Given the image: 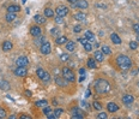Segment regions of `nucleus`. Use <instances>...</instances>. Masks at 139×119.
Returning a JSON list of instances; mask_svg holds the SVG:
<instances>
[{"label": "nucleus", "mask_w": 139, "mask_h": 119, "mask_svg": "<svg viewBox=\"0 0 139 119\" xmlns=\"http://www.w3.org/2000/svg\"><path fill=\"white\" fill-rule=\"evenodd\" d=\"M94 57H95V60L98 61V63H101V61L104 60V54H103L102 51H96L94 53Z\"/></svg>", "instance_id": "12"}, {"label": "nucleus", "mask_w": 139, "mask_h": 119, "mask_svg": "<svg viewBox=\"0 0 139 119\" xmlns=\"http://www.w3.org/2000/svg\"><path fill=\"white\" fill-rule=\"evenodd\" d=\"M138 72H139V69H138Z\"/></svg>", "instance_id": "55"}, {"label": "nucleus", "mask_w": 139, "mask_h": 119, "mask_svg": "<svg viewBox=\"0 0 139 119\" xmlns=\"http://www.w3.org/2000/svg\"><path fill=\"white\" fill-rule=\"evenodd\" d=\"M74 18H76L77 20H79V22H82V20H85L86 14L84 13V12H78V13H76V14H74Z\"/></svg>", "instance_id": "18"}, {"label": "nucleus", "mask_w": 139, "mask_h": 119, "mask_svg": "<svg viewBox=\"0 0 139 119\" xmlns=\"http://www.w3.org/2000/svg\"><path fill=\"white\" fill-rule=\"evenodd\" d=\"M40 51L42 54H49L52 51V45L51 42H45L42 46L40 47Z\"/></svg>", "instance_id": "6"}, {"label": "nucleus", "mask_w": 139, "mask_h": 119, "mask_svg": "<svg viewBox=\"0 0 139 119\" xmlns=\"http://www.w3.org/2000/svg\"><path fill=\"white\" fill-rule=\"evenodd\" d=\"M47 118H48V119H55L57 117H55V114H54V113H52V112H51V113L47 114Z\"/></svg>", "instance_id": "44"}, {"label": "nucleus", "mask_w": 139, "mask_h": 119, "mask_svg": "<svg viewBox=\"0 0 139 119\" xmlns=\"http://www.w3.org/2000/svg\"><path fill=\"white\" fill-rule=\"evenodd\" d=\"M97 7H101V9H107V5H104V4H101V3H99V4H97Z\"/></svg>", "instance_id": "46"}, {"label": "nucleus", "mask_w": 139, "mask_h": 119, "mask_svg": "<svg viewBox=\"0 0 139 119\" xmlns=\"http://www.w3.org/2000/svg\"><path fill=\"white\" fill-rule=\"evenodd\" d=\"M3 118H6V112H5V110H3V108L0 107V119H3Z\"/></svg>", "instance_id": "41"}, {"label": "nucleus", "mask_w": 139, "mask_h": 119, "mask_svg": "<svg viewBox=\"0 0 139 119\" xmlns=\"http://www.w3.org/2000/svg\"><path fill=\"white\" fill-rule=\"evenodd\" d=\"M77 7H78V9H82V10H85V9L89 7V3L86 1V0H78Z\"/></svg>", "instance_id": "15"}, {"label": "nucleus", "mask_w": 139, "mask_h": 119, "mask_svg": "<svg viewBox=\"0 0 139 119\" xmlns=\"http://www.w3.org/2000/svg\"><path fill=\"white\" fill-rule=\"evenodd\" d=\"M86 64H88V66L90 69H96L97 68V64H96V60H95V58H89L88 61H86Z\"/></svg>", "instance_id": "16"}, {"label": "nucleus", "mask_w": 139, "mask_h": 119, "mask_svg": "<svg viewBox=\"0 0 139 119\" xmlns=\"http://www.w3.org/2000/svg\"><path fill=\"white\" fill-rule=\"evenodd\" d=\"M63 112H64V111L61 110V108H57V110L54 111V114H55V117H57V118H59V117L63 114Z\"/></svg>", "instance_id": "34"}, {"label": "nucleus", "mask_w": 139, "mask_h": 119, "mask_svg": "<svg viewBox=\"0 0 139 119\" xmlns=\"http://www.w3.org/2000/svg\"><path fill=\"white\" fill-rule=\"evenodd\" d=\"M67 1L71 4L73 7H77V3H78V0H67Z\"/></svg>", "instance_id": "42"}, {"label": "nucleus", "mask_w": 139, "mask_h": 119, "mask_svg": "<svg viewBox=\"0 0 139 119\" xmlns=\"http://www.w3.org/2000/svg\"><path fill=\"white\" fill-rule=\"evenodd\" d=\"M51 112H52V108L49 107V106H46V107L43 108V114H46V116L48 113H51Z\"/></svg>", "instance_id": "40"}, {"label": "nucleus", "mask_w": 139, "mask_h": 119, "mask_svg": "<svg viewBox=\"0 0 139 119\" xmlns=\"http://www.w3.org/2000/svg\"><path fill=\"white\" fill-rule=\"evenodd\" d=\"M94 89L97 94H107L110 90V83L103 78L97 79L94 84Z\"/></svg>", "instance_id": "1"}, {"label": "nucleus", "mask_w": 139, "mask_h": 119, "mask_svg": "<svg viewBox=\"0 0 139 119\" xmlns=\"http://www.w3.org/2000/svg\"><path fill=\"white\" fill-rule=\"evenodd\" d=\"M68 13V9L64 5H60L57 7V14L58 16H61V17H65L66 14Z\"/></svg>", "instance_id": "7"}, {"label": "nucleus", "mask_w": 139, "mask_h": 119, "mask_svg": "<svg viewBox=\"0 0 139 119\" xmlns=\"http://www.w3.org/2000/svg\"><path fill=\"white\" fill-rule=\"evenodd\" d=\"M68 59H70V57H68L67 53H63L60 55V60H61V61H67Z\"/></svg>", "instance_id": "32"}, {"label": "nucleus", "mask_w": 139, "mask_h": 119, "mask_svg": "<svg viewBox=\"0 0 139 119\" xmlns=\"http://www.w3.org/2000/svg\"><path fill=\"white\" fill-rule=\"evenodd\" d=\"M116 64L120 69L122 70H128L132 68V60L130 57L125 55V54H119L116 57Z\"/></svg>", "instance_id": "2"}, {"label": "nucleus", "mask_w": 139, "mask_h": 119, "mask_svg": "<svg viewBox=\"0 0 139 119\" xmlns=\"http://www.w3.org/2000/svg\"><path fill=\"white\" fill-rule=\"evenodd\" d=\"M84 49H85L86 52H91V51H92V45H91L90 42L85 43V45H84Z\"/></svg>", "instance_id": "33"}, {"label": "nucleus", "mask_w": 139, "mask_h": 119, "mask_svg": "<svg viewBox=\"0 0 139 119\" xmlns=\"http://www.w3.org/2000/svg\"><path fill=\"white\" fill-rule=\"evenodd\" d=\"M68 40L66 36H59L57 37V40H55V42H57V45H64V43H66Z\"/></svg>", "instance_id": "22"}, {"label": "nucleus", "mask_w": 139, "mask_h": 119, "mask_svg": "<svg viewBox=\"0 0 139 119\" xmlns=\"http://www.w3.org/2000/svg\"><path fill=\"white\" fill-rule=\"evenodd\" d=\"M73 31H74V33H80V31H82V25H80V24L74 25L73 27Z\"/></svg>", "instance_id": "39"}, {"label": "nucleus", "mask_w": 139, "mask_h": 119, "mask_svg": "<svg viewBox=\"0 0 139 119\" xmlns=\"http://www.w3.org/2000/svg\"><path fill=\"white\" fill-rule=\"evenodd\" d=\"M45 42H46L45 36H41V37H38V36H37V40L35 41V43H36V45L38 46V47H41V46H42Z\"/></svg>", "instance_id": "27"}, {"label": "nucleus", "mask_w": 139, "mask_h": 119, "mask_svg": "<svg viewBox=\"0 0 139 119\" xmlns=\"http://www.w3.org/2000/svg\"><path fill=\"white\" fill-rule=\"evenodd\" d=\"M74 48H76V43L73 42V41H67L66 42V49L70 52H73Z\"/></svg>", "instance_id": "19"}, {"label": "nucleus", "mask_w": 139, "mask_h": 119, "mask_svg": "<svg viewBox=\"0 0 139 119\" xmlns=\"http://www.w3.org/2000/svg\"><path fill=\"white\" fill-rule=\"evenodd\" d=\"M133 29H134V31H136L137 34H139V24H134Z\"/></svg>", "instance_id": "45"}, {"label": "nucleus", "mask_w": 139, "mask_h": 119, "mask_svg": "<svg viewBox=\"0 0 139 119\" xmlns=\"http://www.w3.org/2000/svg\"><path fill=\"white\" fill-rule=\"evenodd\" d=\"M78 41H79V42H80V43H82V45H83V46L85 45V43H88V42H89V40H88V39H86V37H85V36H84V37H80V39H79V37H78Z\"/></svg>", "instance_id": "35"}, {"label": "nucleus", "mask_w": 139, "mask_h": 119, "mask_svg": "<svg viewBox=\"0 0 139 119\" xmlns=\"http://www.w3.org/2000/svg\"><path fill=\"white\" fill-rule=\"evenodd\" d=\"M22 1H23V3H26V0H22Z\"/></svg>", "instance_id": "53"}, {"label": "nucleus", "mask_w": 139, "mask_h": 119, "mask_svg": "<svg viewBox=\"0 0 139 119\" xmlns=\"http://www.w3.org/2000/svg\"><path fill=\"white\" fill-rule=\"evenodd\" d=\"M35 105H36L37 107H46V106L48 105V101H47V100H41V101L35 102Z\"/></svg>", "instance_id": "25"}, {"label": "nucleus", "mask_w": 139, "mask_h": 119, "mask_svg": "<svg viewBox=\"0 0 139 119\" xmlns=\"http://www.w3.org/2000/svg\"><path fill=\"white\" fill-rule=\"evenodd\" d=\"M12 47H13V45H12L11 41H5V42H3V45H1V48H3L4 52H9L12 49Z\"/></svg>", "instance_id": "13"}, {"label": "nucleus", "mask_w": 139, "mask_h": 119, "mask_svg": "<svg viewBox=\"0 0 139 119\" xmlns=\"http://www.w3.org/2000/svg\"><path fill=\"white\" fill-rule=\"evenodd\" d=\"M36 75H37V77H38V78L42 79L43 76L46 75V71L43 70V69H37V70H36Z\"/></svg>", "instance_id": "29"}, {"label": "nucleus", "mask_w": 139, "mask_h": 119, "mask_svg": "<svg viewBox=\"0 0 139 119\" xmlns=\"http://www.w3.org/2000/svg\"><path fill=\"white\" fill-rule=\"evenodd\" d=\"M130 47H131V49H137L139 47V45H138V42H137V41H131L130 42Z\"/></svg>", "instance_id": "31"}, {"label": "nucleus", "mask_w": 139, "mask_h": 119, "mask_svg": "<svg viewBox=\"0 0 139 119\" xmlns=\"http://www.w3.org/2000/svg\"><path fill=\"white\" fill-rule=\"evenodd\" d=\"M107 110H108V112H110V113H114V112L119 111V106H118L115 102H108Z\"/></svg>", "instance_id": "9"}, {"label": "nucleus", "mask_w": 139, "mask_h": 119, "mask_svg": "<svg viewBox=\"0 0 139 119\" xmlns=\"http://www.w3.org/2000/svg\"><path fill=\"white\" fill-rule=\"evenodd\" d=\"M25 95H26V96H28V97H30V96H31V95H32V93H31V91H30V90H25Z\"/></svg>", "instance_id": "49"}, {"label": "nucleus", "mask_w": 139, "mask_h": 119, "mask_svg": "<svg viewBox=\"0 0 139 119\" xmlns=\"http://www.w3.org/2000/svg\"><path fill=\"white\" fill-rule=\"evenodd\" d=\"M16 64L17 66H23V68H26L29 65V60L26 57H18L16 60Z\"/></svg>", "instance_id": "5"}, {"label": "nucleus", "mask_w": 139, "mask_h": 119, "mask_svg": "<svg viewBox=\"0 0 139 119\" xmlns=\"http://www.w3.org/2000/svg\"><path fill=\"white\" fill-rule=\"evenodd\" d=\"M97 118H98V119H107L108 118V114L104 113V112H101L99 114H97Z\"/></svg>", "instance_id": "37"}, {"label": "nucleus", "mask_w": 139, "mask_h": 119, "mask_svg": "<svg viewBox=\"0 0 139 119\" xmlns=\"http://www.w3.org/2000/svg\"><path fill=\"white\" fill-rule=\"evenodd\" d=\"M45 16L46 17H48V18H52L54 16V11L52 9H45Z\"/></svg>", "instance_id": "26"}, {"label": "nucleus", "mask_w": 139, "mask_h": 119, "mask_svg": "<svg viewBox=\"0 0 139 119\" xmlns=\"http://www.w3.org/2000/svg\"><path fill=\"white\" fill-rule=\"evenodd\" d=\"M7 11L16 13V12L20 11V6H19V5H10L9 7H7Z\"/></svg>", "instance_id": "20"}, {"label": "nucleus", "mask_w": 139, "mask_h": 119, "mask_svg": "<svg viewBox=\"0 0 139 119\" xmlns=\"http://www.w3.org/2000/svg\"><path fill=\"white\" fill-rule=\"evenodd\" d=\"M51 34L52 35H58V34H59V29H58V28L52 29V30H51Z\"/></svg>", "instance_id": "43"}, {"label": "nucleus", "mask_w": 139, "mask_h": 119, "mask_svg": "<svg viewBox=\"0 0 139 119\" xmlns=\"http://www.w3.org/2000/svg\"><path fill=\"white\" fill-rule=\"evenodd\" d=\"M110 40L114 45H121V39H120V36L118 34H115V33H113V34L110 35Z\"/></svg>", "instance_id": "14"}, {"label": "nucleus", "mask_w": 139, "mask_h": 119, "mask_svg": "<svg viewBox=\"0 0 139 119\" xmlns=\"http://www.w3.org/2000/svg\"><path fill=\"white\" fill-rule=\"evenodd\" d=\"M30 34H31L34 37L41 36V34H42V30H41V28L38 25H32L31 28H30Z\"/></svg>", "instance_id": "8"}, {"label": "nucleus", "mask_w": 139, "mask_h": 119, "mask_svg": "<svg viewBox=\"0 0 139 119\" xmlns=\"http://www.w3.org/2000/svg\"><path fill=\"white\" fill-rule=\"evenodd\" d=\"M137 40L139 41V34H137Z\"/></svg>", "instance_id": "52"}, {"label": "nucleus", "mask_w": 139, "mask_h": 119, "mask_svg": "<svg viewBox=\"0 0 139 119\" xmlns=\"http://www.w3.org/2000/svg\"><path fill=\"white\" fill-rule=\"evenodd\" d=\"M0 89L1 90H9L10 89V83L7 81H0Z\"/></svg>", "instance_id": "17"}, {"label": "nucleus", "mask_w": 139, "mask_h": 119, "mask_svg": "<svg viewBox=\"0 0 139 119\" xmlns=\"http://www.w3.org/2000/svg\"><path fill=\"white\" fill-rule=\"evenodd\" d=\"M20 118H23V119H30L31 117H30V116H26V114H22V116H20Z\"/></svg>", "instance_id": "50"}, {"label": "nucleus", "mask_w": 139, "mask_h": 119, "mask_svg": "<svg viewBox=\"0 0 139 119\" xmlns=\"http://www.w3.org/2000/svg\"><path fill=\"white\" fill-rule=\"evenodd\" d=\"M63 77L65 79H67L68 82H74L76 81V76H74L73 71L68 68H64L63 69Z\"/></svg>", "instance_id": "3"}, {"label": "nucleus", "mask_w": 139, "mask_h": 119, "mask_svg": "<svg viewBox=\"0 0 139 119\" xmlns=\"http://www.w3.org/2000/svg\"><path fill=\"white\" fill-rule=\"evenodd\" d=\"M79 74L82 75V76H84V75H85V70H84V69H80V70H79Z\"/></svg>", "instance_id": "51"}, {"label": "nucleus", "mask_w": 139, "mask_h": 119, "mask_svg": "<svg viewBox=\"0 0 139 119\" xmlns=\"http://www.w3.org/2000/svg\"><path fill=\"white\" fill-rule=\"evenodd\" d=\"M137 85H138V87H139V82H137Z\"/></svg>", "instance_id": "54"}, {"label": "nucleus", "mask_w": 139, "mask_h": 119, "mask_svg": "<svg viewBox=\"0 0 139 119\" xmlns=\"http://www.w3.org/2000/svg\"><path fill=\"white\" fill-rule=\"evenodd\" d=\"M85 37L89 40V41H95V35H94V33L90 30L85 31Z\"/></svg>", "instance_id": "24"}, {"label": "nucleus", "mask_w": 139, "mask_h": 119, "mask_svg": "<svg viewBox=\"0 0 139 119\" xmlns=\"http://www.w3.org/2000/svg\"><path fill=\"white\" fill-rule=\"evenodd\" d=\"M26 74H28V71H26L25 68H23V66H17V68L14 69V75L17 77H25Z\"/></svg>", "instance_id": "4"}, {"label": "nucleus", "mask_w": 139, "mask_h": 119, "mask_svg": "<svg viewBox=\"0 0 139 119\" xmlns=\"http://www.w3.org/2000/svg\"><path fill=\"white\" fill-rule=\"evenodd\" d=\"M80 104H82V107H86V108H88V107H90V106H89V105H88V104H86L85 101H82V102H80Z\"/></svg>", "instance_id": "48"}, {"label": "nucleus", "mask_w": 139, "mask_h": 119, "mask_svg": "<svg viewBox=\"0 0 139 119\" xmlns=\"http://www.w3.org/2000/svg\"><path fill=\"white\" fill-rule=\"evenodd\" d=\"M67 79H65L64 77H59L58 76L57 78H55V84L59 85V87H66L67 85Z\"/></svg>", "instance_id": "11"}, {"label": "nucleus", "mask_w": 139, "mask_h": 119, "mask_svg": "<svg viewBox=\"0 0 139 119\" xmlns=\"http://www.w3.org/2000/svg\"><path fill=\"white\" fill-rule=\"evenodd\" d=\"M42 81H43V82H49V81H51V75H49L48 72H46V75L43 76Z\"/></svg>", "instance_id": "38"}, {"label": "nucleus", "mask_w": 139, "mask_h": 119, "mask_svg": "<svg viewBox=\"0 0 139 119\" xmlns=\"http://www.w3.org/2000/svg\"><path fill=\"white\" fill-rule=\"evenodd\" d=\"M16 18H17V16L13 12H7V14H6V20L7 22H13Z\"/></svg>", "instance_id": "23"}, {"label": "nucleus", "mask_w": 139, "mask_h": 119, "mask_svg": "<svg viewBox=\"0 0 139 119\" xmlns=\"http://www.w3.org/2000/svg\"><path fill=\"white\" fill-rule=\"evenodd\" d=\"M133 101H134V97L132 95H130V94H126V95L122 96V102L125 105H131V104H133Z\"/></svg>", "instance_id": "10"}, {"label": "nucleus", "mask_w": 139, "mask_h": 119, "mask_svg": "<svg viewBox=\"0 0 139 119\" xmlns=\"http://www.w3.org/2000/svg\"><path fill=\"white\" fill-rule=\"evenodd\" d=\"M90 96H91V91H90V89H88L85 91V97H90Z\"/></svg>", "instance_id": "47"}, {"label": "nucleus", "mask_w": 139, "mask_h": 119, "mask_svg": "<svg viewBox=\"0 0 139 119\" xmlns=\"http://www.w3.org/2000/svg\"><path fill=\"white\" fill-rule=\"evenodd\" d=\"M55 23H57V24H63L64 18L61 17V16H57V17H55Z\"/></svg>", "instance_id": "36"}, {"label": "nucleus", "mask_w": 139, "mask_h": 119, "mask_svg": "<svg viewBox=\"0 0 139 119\" xmlns=\"http://www.w3.org/2000/svg\"><path fill=\"white\" fill-rule=\"evenodd\" d=\"M102 52H103V54H107V55H110L112 54V49L108 47V46H102Z\"/></svg>", "instance_id": "30"}, {"label": "nucleus", "mask_w": 139, "mask_h": 119, "mask_svg": "<svg viewBox=\"0 0 139 119\" xmlns=\"http://www.w3.org/2000/svg\"><path fill=\"white\" fill-rule=\"evenodd\" d=\"M34 20L36 23H40V24H45V23H46V18L42 17V16H40V14H36V16H34Z\"/></svg>", "instance_id": "21"}, {"label": "nucleus", "mask_w": 139, "mask_h": 119, "mask_svg": "<svg viewBox=\"0 0 139 119\" xmlns=\"http://www.w3.org/2000/svg\"><path fill=\"white\" fill-rule=\"evenodd\" d=\"M92 107H94L96 111H101L102 110V104L98 101H94L92 102Z\"/></svg>", "instance_id": "28"}]
</instances>
